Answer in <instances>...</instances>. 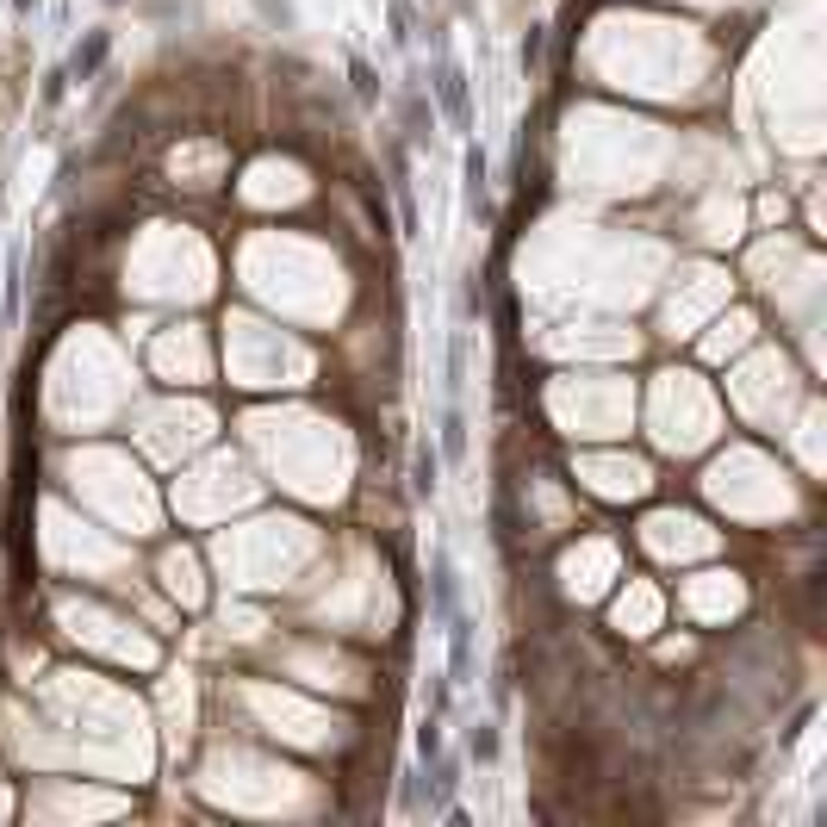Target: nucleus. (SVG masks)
Returning a JSON list of instances; mask_svg holds the SVG:
<instances>
[{"instance_id":"7ed1b4c3","label":"nucleus","mask_w":827,"mask_h":827,"mask_svg":"<svg viewBox=\"0 0 827 827\" xmlns=\"http://www.w3.org/2000/svg\"><path fill=\"white\" fill-rule=\"evenodd\" d=\"M417 491H423V498L436 491V454L429 449H417Z\"/></svg>"},{"instance_id":"39448f33","label":"nucleus","mask_w":827,"mask_h":827,"mask_svg":"<svg viewBox=\"0 0 827 827\" xmlns=\"http://www.w3.org/2000/svg\"><path fill=\"white\" fill-rule=\"evenodd\" d=\"M355 88H361V100H374V69L367 63H355Z\"/></svg>"},{"instance_id":"20e7f679","label":"nucleus","mask_w":827,"mask_h":827,"mask_svg":"<svg viewBox=\"0 0 827 827\" xmlns=\"http://www.w3.org/2000/svg\"><path fill=\"white\" fill-rule=\"evenodd\" d=\"M498 753V734L491 728H473V759H491Z\"/></svg>"},{"instance_id":"f257e3e1","label":"nucleus","mask_w":827,"mask_h":827,"mask_svg":"<svg viewBox=\"0 0 827 827\" xmlns=\"http://www.w3.org/2000/svg\"><path fill=\"white\" fill-rule=\"evenodd\" d=\"M106 44H112L106 32H88V44H81V50L69 57V75H81V81H88V75H94V69L106 63Z\"/></svg>"},{"instance_id":"423d86ee","label":"nucleus","mask_w":827,"mask_h":827,"mask_svg":"<svg viewBox=\"0 0 827 827\" xmlns=\"http://www.w3.org/2000/svg\"><path fill=\"white\" fill-rule=\"evenodd\" d=\"M19 6H32V0H19Z\"/></svg>"},{"instance_id":"f03ea898","label":"nucleus","mask_w":827,"mask_h":827,"mask_svg":"<svg viewBox=\"0 0 827 827\" xmlns=\"http://www.w3.org/2000/svg\"><path fill=\"white\" fill-rule=\"evenodd\" d=\"M442 106L454 112V125H467V88H460V75L442 69Z\"/></svg>"}]
</instances>
